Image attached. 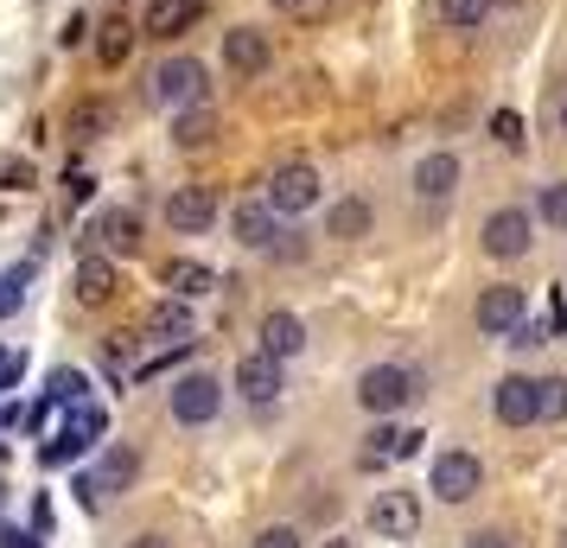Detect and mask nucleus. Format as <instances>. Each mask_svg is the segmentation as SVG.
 Segmentation results:
<instances>
[{"instance_id": "nucleus-2", "label": "nucleus", "mask_w": 567, "mask_h": 548, "mask_svg": "<svg viewBox=\"0 0 567 548\" xmlns=\"http://www.w3.org/2000/svg\"><path fill=\"white\" fill-rule=\"evenodd\" d=\"M205 64L198 58H166L154 77H147V103L154 108H192V103H205Z\"/></svg>"}, {"instance_id": "nucleus-18", "label": "nucleus", "mask_w": 567, "mask_h": 548, "mask_svg": "<svg viewBox=\"0 0 567 548\" xmlns=\"http://www.w3.org/2000/svg\"><path fill=\"white\" fill-rule=\"evenodd\" d=\"M261 351H268V358H300V351H307V325H300V319L293 313H268L261 319Z\"/></svg>"}, {"instance_id": "nucleus-15", "label": "nucleus", "mask_w": 567, "mask_h": 548, "mask_svg": "<svg viewBox=\"0 0 567 548\" xmlns=\"http://www.w3.org/2000/svg\"><path fill=\"white\" fill-rule=\"evenodd\" d=\"M491 402H497V421L504 427H529L536 421V376H504Z\"/></svg>"}, {"instance_id": "nucleus-13", "label": "nucleus", "mask_w": 567, "mask_h": 548, "mask_svg": "<svg viewBox=\"0 0 567 548\" xmlns=\"http://www.w3.org/2000/svg\"><path fill=\"white\" fill-rule=\"evenodd\" d=\"M523 313H529V293H523V288H485V293H478V313H472V319H478V332L504 339V332H511Z\"/></svg>"}, {"instance_id": "nucleus-9", "label": "nucleus", "mask_w": 567, "mask_h": 548, "mask_svg": "<svg viewBox=\"0 0 567 548\" xmlns=\"http://www.w3.org/2000/svg\"><path fill=\"white\" fill-rule=\"evenodd\" d=\"M166 224L179 236H205L217 224V192L210 185H179L173 198H166Z\"/></svg>"}, {"instance_id": "nucleus-17", "label": "nucleus", "mask_w": 567, "mask_h": 548, "mask_svg": "<svg viewBox=\"0 0 567 548\" xmlns=\"http://www.w3.org/2000/svg\"><path fill=\"white\" fill-rule=\"evenodd\" d=\"M90 236H103V249H115V256H134V249H141V217L122 210V205H103V217H96Z\"/></svg>"}, {"instance_id": "nucleus-14", "label": "nucleus", "mask_w": 567, "mask_h": 548, "mask_svg": "<svg viewBox=\"0 0 567 548\" xmlns=\"http://www.w3.org/2000/svg\"><path fill=\"white\" fill-rule=\"evenodd\" d=\"M230 230H236V242L243 249H275L281 242V230H275V205L268 198H249V205H236V217H230Z\"/></svg>"}, {"instance_id": "nucleus-22", "label": "nucleus", "mask_w": 567, "mask_h": 548, "mask_svg": "<svg viewBox=\"0 0 567 548\" xmlns=\"http://www.w3.org/2000/svg\"><path fill=\"white\" fill-rule=\"evenodd\" d=\"M370 224H377L370 198H338V205L326 210V236H338V242H358V236H370Z\"/></svg>"}, {"instance_id": "nucleus-39", "label": "nucleus", "mask_w": 567, "mask_h": 548, "mask_svg": "<svg viewBox=\"0 0 567 548\" xmlns=\"http://www.w3.org/2000/svg\"><path fill=\"white\" fill-rule=\"evenodd\" d=\"M268 7H275V13H312L319 0H268Z\"/></svg>"}, {"instance_id": "nucleus-29", "label": "nucleus", "mask_w": 567, "mask_h": 548, "mask_svg": "<svg viewBox=\"0 0 567 548\" xmlns=\"http://www.w3.org/2000/svg\"><path fill=\"white\" fill-rule=\"evenodd\" d=\"M27 281H32V261H13V268H7V281H0V319L20 313V300H27Z\"/></svg>"}, {"instance_id": "nucleus-36", "label": "nucleus", "mask_w": 567, "mask_h": 548, "mask_svg": "<svg viewBox=\"0 0 567 548\" xmlns=\"http://www.w3.org/2000/svg\"><path fill=\"white\" fill-rule=\"evenodd\" d=\"M32 536H52V497L32 504Z\"/></svg>"}, {"instance_id": "nucleus-45", "label": "nucleus", "mask_w": 567, "mask_h": 548, "mask_svg": "<svg viewBox=\"0 0 567 548\" xmlns=\"http://www.w3.org/2000/svg\"><path fill=\"white\" fill-rule=\"evenodd\" d=\"M561 548H567V536H561Z\"/></svg>"}, {"instance_id": "nucleus-25", "label": "nucleus", "mask_w": 567, "mask_h": 548, "mask_svg": "<svg viewBox=\"0 0 567 548\" xmlns=\"http://www.w3.org/2000/svg\"><path fill=\"white\" fill-rule=\"evenodd\" d=\"M210 134H217V108H210V103L173 108V141H179V147H205Z\"/></svg>"}, {"instance_id": "nucleus-35", "label": "nucleus", "mask_w": 567, "mask_h": 548, "mask_svg": "<svg viewBox=\"0 0 567 548\" xmlns=\"http://www.w3.org/2000/svg\"><path fill=\"white\" fill-rule=\"evenodd\" d=\"M0 179H7V192H27V185H32V166H27V159H7V166H0Z\"/></svg>"}, {"instance_id": "nucleus-27", "label": "nucleus", "mask_w": 567, "mask_h": 548, "mask_svg": "<svg viewBox=\"0 0 567 548\" xmlns=\"http://www.w3.org/2000/svg\"><path fill=\"white\" fill-rule=\"evenodd\" d=\"M83 395H90V376H83V370H52V376H45V402H52V409H71V402H83Z\"/></svg>"}, {"instance_id": "nucleus-21", "label": "nucleus", "mask_w": 567, "mask_h": 548, "mask_svg": "<svg viewBox=\"0 0 567 548\" xmlns=\"http://www.w3.org/2000/svg\"><path fill=\"white\" fill-rule=\"evenodd\" d=\"M115 288H122V281H115V261H109V256H83L78 261V300H83V307L115 300Z\"/></svg>"}, {"instance_id": "nucleus-42", "label": "nucleus", "mask_w": 567, "mask_h": 548, "mask_svg": "<svg viewBox=\"0 0 567 548\" xmlns=\"http://www.w3.org/2000/svg\"><path fill=\"white\" fill-rule=\"evenodd\" d=\"M561 134H567V96H561Z\"/></svg>"}, {"instance_id": "nucleus-37", "label": "nucleus", "mask_w": 567, "mask_h": 548, "mask_svg": "<svg viewBox=\"0 0 567 548\" xmlns=\"http://www.w3.org/2000/svg\"><path fill=\"white\" fill-rule=\"evenodd\" d=\"M58 39H64V45H83V39H90V20H83V13H78V20H71V27L58 32Z\"/></svg>"}, {"instance_id": "nucleus-5", "label": "nucleus", "mask_w": 567, "mask_h": 548, "mask_svg": "<svg viewBox=\"0 0 567 548\" xmlns=\"http://www.w3.org/2000/svg\"><path fill=\"white\" fill-rule=\"evenodd\" d=\"M358 402L370 409V415H395V409H409L414 402V370L402 364H377L358 376Z\"/></svg>"}, {"instance_id": "nucleus-41", "label": "nucleus", "mask_w": 567, "mask_h": 548, "mask_svg": "<svg viewBox=\"0 0 567 548\" xmlns=\"http://www.w3.org/2000/svg\"><path fill=\"white\" fill-rule=\"evenodd\" d=\"M128 548H166V542H159V536H134Z\"/></svg>"}, {"instance_id": "nucleus-24", "label": "nucleus", "mask_w": 567, "mask_h": 548, "mask_svg": "<svg viewBox=\"0 0 567 548\" xmlns=\"http://www.w3.org/2000/svg\"><path fill=\"white\" fill-rule=\"evenodd\" d=\"M147 339H159V344H192V307H185V300H166V307H154V313H147Z\"/></svg>"}, {"instance_id": "nucleus-20", "label": "nucleus", "mask_w": 567, "mask_h": 548, "mask_svg": "<svg viewBox=\"0 0 567 548\" xmlns=\"http://www.w3.org/2000/svg\"><path fill=\"white\" fill-rule=\"evenodd\" d=\"M159 281L173 288V300H198V293L217 288V275H210L205 261H192V256H173L166 268H159Z\"/></svg>"}, {"instance_id": "nucleus-40", "label": "nucleus", "mask_w": 567, "mask_h": 548, "mask_svg": "<svg viewBox=\"0 0 567 548\" xmlns=\"http://www.w3.org/2000/svg\"><path fill=\"white\" fill-rule=\"evenodd\" d=\"M465 548H511L504 536H465Z\"/></svg>"}, {"instance_id": "nucleus-30", "label": "nucleus", "mask_w": 567, "mask_h": 548, "mask_svg": "<svg viewBox=\"0 0 567 548\" xmlns=\"http://www.w3.org/2000/svg\"><path fill=\"white\" fill-rule=\"evenodd\" d=\"M440 13H446V27H460V32H472V27H485L491 0H440Z\"/></svg>"}, {"instance_id": "nucleus-7", "label": "nucleus", "mask_w": 567, "mask_h": 548, "mask_svg": "<svg viewBox=\"0 0 567 548\" xmlns=\"http://www.w3.org/2000/svg\"><path fill=\"white\" fill-rule=\"evenodd\" d=\"M478 485H485L478 453H460V446H453V453H440V459H434V497H440V504H465Z\"/></svg>"}, {"instance_id": "nucleus-8", "label": "nucleus", "mask_w": 567, "mask_h": 548, "mask_svg": "<svg viewBox=\"0 0 567 548\" xmlns=\"http://www.w3.org/2000/svg\"><path fill=\"white\" fill-rule=\"evenodd\" d=\"M370 529L389 536V542H414V529H421V497L414 492H377V504H370Z\"/></svg>"}, {"instance_id": "nucleus-34", "label": "nucleus", "mask_w": 567, "mask_h": 548, "mask_svg": "<svg viewBox=\"0 0 567 548\" xmlns=\"http://www.w3.org/2000/svg\"><path fill=\"white\" fill-rule=\"evenodd\" d=\"M256 548H300V529H287V523H275V529H261Z\"/></svg>"}, {"instance_id": "nucleus-28", "label": "nucleus", "mask_w": 567, "mask_h": 548, "mask_svg": "<svg viewBox=\"0 0 567 548\" xmlns=\"http://www.w3.org/2000/svg\"><path fill=\"white\" fill-rule=\"evenodd\" d=\"M567 415V376H536V421Z\"/></svg>"}, {"instance_id": "nucleus-16", "label": "nucleus", "mask_w": 567, "mask_h": 548, "mask_svg": "<svg viewBox=\"0 0 567 548\" xmlns=\"http://www.w3.org/2000/svg\"><path fill=\"white\" fill-rule=\"evenodd\" d=\"M453 185H460V159L453 154H427L414 166V198H427V205L453 198Z\"/></svg>"}, {"instance_id": "nucleus-10", "label": "nucleus", "mask_w": 567, "mask_h": 548, "mask_svg": "<svg viewBox=\"0 0 567 548\" xmlns=\"http://www.w3.org/2000/svg\"><path fill=\"white\" fill-rule=\"evenodd\" d=\"M224 64H230L236 77H261L275 64V39L261 27H230L224 32Z\"/></svg>"}, {"instance_id": "nucleus-38", "label": "nucleus", "mask_w": 567, "mask_h": 548, "mask_svg": "<svg viewBox=\"0 0 567 548\" xmlns=\"http://www.w3.org/2000/svg\"><path fill=\"white\" fill-rule=\"evenodd\" d=\"M13 376H20V358H13V351H0V390H7Z\"/></svg>"}, {"instance_id": "nucleus-23", "label": "nucleus", "mask_w": 567, "mask_h": 548, "mask_svg": "<svg viewBox=\"0 0 567 548\" xmlns=\"http://www.w3.org/2000/svg\"><path fill=\"white\" fill-rule=\"evenodd\" d=\"M198 13H205V0H154V7H147V32H154V39H179Z\"/></svg>"}, {"instance_id": "nucleus-44", "label": "nucleus", "mask_w": 567, "mask_h": 548, "mask_svg": "<svg viewBox=\"0 0 567 548\" xmlns=\"http://www.w3.org/2000/svg\"><path fill=\"white\" fill-rule=\"evenodd\" d=\"M326 548H351V542H326Z\"/></svg>"}, {"instance_id": "nucleus-26", "label": "nucleus", "mask_w": 567, "mask_h": 548, "mask_svg": "<svg viewBox=\"0 0 567 548\" xmlns=\"http://www.w3.org/2000/svg\"><path fill=\"white\" fill-rule=\"evenodd\" d=\"M128 52H134V27L128 20H103V32H96V58H103V71L128 64Z\"/></svg>"}, {"instance_id": "nucleus-1", "label": "nucleus", "mask_w": 567, "mask_h": 548, "mask_svg": "<svg viewBox=\"0 0 567 548\" xmlns=\"http://www.w3.org/2000/svg\"><path fill=\"white\" fill-rule=\"evenodd\" d=\"M103 434H109V415H103V402H71L64 409V427H58L52 441L39 446V466L52 472V466H71V459H83L90 446H103Z\"/></svg>"}, {"instance_id": "nucleus-11", "label": "nucleus", "mask_w": 567, "mask_h": 548, "mask_svg": "<svg viewBox=\"0 0 567 548\" xmlns=\"http://www.w3.org/2000/svg\"><path fill=\"white\" fill-rule=\"evenodd\" d=\"M134 478H141V453L128 441H103V459L90 472V485L103 497H122V492H134Z\"/></svg>"}, {"instance_id": "nucleus-4", "label": "nucleus", "mask_w": 567, "mask_h": 548, "mask_svg": "<svg viewBox=\"0 0 567 548\" xmlns=\"http://www.w3.org/2000/svg\"><path fill=\"white\" fill-rule=\"evenodd\" d=\"M268 205H275V217H307V210L319 205V173H312L307 159L275 166V179H268Z\"/></svg>"}, {"instance_id": "nucleus-19", "label": "nucleus", "mask_w": 567, "mask_h": 548, "mask_svg": "<svg viewBox=\"0 0 567 548\" xmlns=\"http://www.w3.org/2000/svg\"><path fill=\"white\" fill-rule=\"evenodd\" d=\"M427 434H414V427H377L370 446H363V466H389V459H414Z\"/></svg>"}, {"instance_id": "nucleus-43", "label": "nucleus", "mask_w": 567, "mask_h": 548, "mask_svg": "<svg viewBox=\"0 0 567 548\" xmlns=\"http://www.w3.org/2000/svg\"><path fill=\"white\" fill-rule=\"evenodd\" d=\"M491 7H516V0H491Z\"/></svg>"}, {"instance_id": "nucleus-32", "label": "nucleus", "mask_w": 567, "mask_h": 548, "mask_svg": "<svg viewBox=\"0 0 567 548\" xmlns=\"http://www.w3.org/2000/svg\"><path fill=\"white\" fill-rule=\"evenodd\" d=\"M542 224H555V230H567V179L542 185Z\"/></svg>"}, {"instance_id": "nucleus-12", "label": "nucleus", "mask_w": 567, "mask_h": 548, "mask_svg": "<svg viewBox=\"0 0 567 548\" xmlns=\"http://www.w3.org/2000/svg\"><path fill=\"white\" fill-rule=\"evenodd\" d=\"M236 390H243V402L268 409V402L287 390V383H281V358H268V351H249V358L236 364Z\"/></svg>"}, {"instance_id": "nucleus-33", "label": "nucleus", "mask_w": 567, "mask_h": 548, "mask_svg": "<svg viewBox=\"0 0 567 548\" xmlns=\"http://www.w3.org/2000/svg\"><path fill=\"white\" fill-rule=\"evenodd\" d=\"M491 134H497L504 147H523V115H516V108H497V115H491Z\"/></svg>"}, {"instance_id": "nucleus-31", "label": "nucleus", "mask_w": 567, "mask_h": 548, "mask_svg": "<svg viewBox=\"0 0 567 548\" xmlns=\"http://www.w3.org/2000/svg\"><path fill=\"white\" fill-rule=\"evenodd\" d=\"M109 122V108L96 103V96H90V103H78L71 108V141H96V128H103Z\"/></svg>"}, {"instance_id": "nucleus-3", "label": "nucleus", "mask_w": 567, "mask_h": 548, "mask_svg": "<svg viewBox=\"0 0 567 548\" xmlns=\"http://www.w3.org/2000/svg\"><path fill=\"white\" fill-rule=\"evenodd\" d=\"M217 415H224V383L210 370H185L173 383V421L179 427H210Z\"/></svg>"}, {"instance_id": "nucleus-6", "label": "nucleus", "mask_w": 567, "mask_h": 548, "mask_svg": "<svg viewBox=\"0 0 567 548\" xmlns=\"http://www.w3.org/2000/svg\"><path fill=\"white\" fill-rule=\"evenodd\" d=\"M529 242H536V224H529V210L523 205H504L485 217V256L491 261H516L529 256Z\"/></svg>"}]
</instances>
